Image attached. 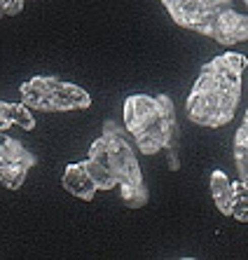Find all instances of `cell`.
Here are the masks:
<instances>
[{
	"instance_id": "cell-1",
	"label": "cell",
	"mask_w": 248,
	"mask_h": 260,
	"mask_svg": "<svg viewBox=\"0 0 248 260\" xmlns=\"http://www.w3.org/2000/svg\"><path fill=\"white\" fill-rule=\"evenodd\" d=\"M246 68L248 59L239 52H225L204 63L185 101L190 122L208 129L230 124L241 101V75Z\"/></svg>"
},
{
	"instance_id": "cell-2",
	"label": "cell",
	"mask_w": 248,
	"mask_h": 260,
	"mask_svg": "<svg viewBox=\"0 0 248 260\" xmlns=\"http://www.w3.org/2000/svg\"><path fill=\"white\" fill-rule=\"evenodd\" d=\"M82 164L98 190L120 188L122 202L129 209H138L148 202V188L143 183L138 157L117 122L108 120L103 124V136L91 143L89 157Z\"/></svg>"
},
{
	"instance_id": "cell-3",
	"label": "cell",
	"mask_w": 248,
	"mask_h": 260,
	"mask_svg": "<svg viewBox=\"0 0 248 260\" xmlns=\"http://www.w3.org/2000/svg\"><path fill=\"white\" fill-rule=\"evenodd\" d=\"M173 24L232 47L248 40V14L234 10L232 0H162Z\"/></svg>"
},
{
	"instance_id": "cell-4",
	"label": "cell",
	"mask_w": 248,
	"mask_h": 260,
	"mask_svg": "<svg viewBox=\"0 0 248 260\" xmlns=\"http://www.w3.org/2000/svg\"><path fill=\"white\" fill-rule=\"evenodd\" d=\"M124 127L143 155L171 148L178 132L175 106L166 94H129L124 99Z\"/></svg>"
},
{
	"instance_id": "cell-5",
	"label": "cell",
	"mask_w": 248,
	"mask_h": 260,
	"mask_svg": "<svg viewBox=\"0 0 248 260\" xmlns=\"http://www.w3.org/2000/svg\"><path fill=\"white\" fill-rule=\"evenodd\" d=\"M19 94L24 106L40 113H70L87 110L91 106L87 89L54 75H33L19 87Z\"/></svg>"
},
{
	"instance_id": "cell-6",
	"label": "cell",
	"mask_w": 248,
	"mask_h": 260,
	"mask_svg": "<svg viewBox=\"0 0 248 260\" xmlns=\"http://www.w3.org/2000/svg\"><path fill=\"white\" fill-rule=\"evenodd\" d=\"M61 185L68 190V192L78 197V200H85V202H91L94 194H96V183L94 178L89 176V171L85 169V164L78 162V164H68L63 176H61Z\"/></svg>"
},
{
	"instance_id": "cell-7",
	"label": "cell",
	"mask_w": 248,
	"mask_h": 260,
	"mask_svg": "<svg viewBox=\"0 0 248 260\" xmlns=\"http://www.w3.org/2000/svg\"><path fill=\"white\" fill-rule=\"evenodd\" d=\"M21 127L24 132H33L36 129V117L30 113L28 106L24 103H7L0 101V129H12Z\"/></svg>"
},
{
	"instance_id": "cell-8",
	"label": "cell",
	"mask_w": 248,
	"mask_h": 260,
	"mask_svg": "<svg viewBox=\"0 0 248 260\" xmlns=\"http://www.w3.org/2000/svg\"><path fill=\"white\" fill-rule=\"evenodd\" d=\"M211 197L218 206V211L223 216H232V197H234V183L230 181V176L225 171L216 169L211 174Z\"/></svg>"
},
{
	"instance_id": "cell-9",
	"label": "cell",
	"mask_w": 248,
	"mask_h": 260,
	"mask_svg": "<svg viewBox=\"0 0 248 260\" xmlns=\"http://www.w3.org/2000/svg\"><path fill=\"white\" fill-rule=\"evenodd\" d=\"M234 164L239 171V181L248 188V110L234 134Z\"/></svg>"
},
{
	"instance_id": "cell-10",
	"label": "cell",
	"mask_w": 248,
	"mask_h": 260,
	"mask_svg": "<svg viewBox=\"0 0 248 260\" xmlns=\"http://www.w3.org/2000/svg\"><path fill=\"white\" fill-rule=\"evenodd\" d=\"M26 176H28V167H24L21 162H17L12 157H7V155H0V183L7 190H19L24 185Z\"/></svg>"
},
{
	"instance_id": "cell-11",
	"label": "cell",
	"mask_w": 248,
	"mask_h": 260,
	"mask_svg": "<svg viewBox=\"0 0 248 260\" xmlns=\"http://www.w3.org/2000/svg\"><path fill=\"white\" fill-rule=\"evenodd\" d=\"M0 155H7V157L17 159V162H21L24 167H28V169H33L38 162L36 155L30 150H26L24 143H19L17 139H12L5 129H0Z\"/></svg>"
},
{
	"instance_id": "cell-12",
	"label": "cell",
	"mask_w": 248,
	"mask_h": 260,
	"mask_svg": "<svg viewBox=\"0 0 248 260\" xmlns=\"http://www.w3.org/2000/svg\"><path fill=\"white\" fill-rule=\"evenodd\" d=\"M232 218L239 223H248V188L241 181L234 183V197H232Z\"/></svg>"
},
{
	"instance_id": "cell-13",
	"label": "cell",
	"mask_w": 248,
	"mask_h": 260,
	"mask_svg": "<svg viewBox=\"0 0 248 260\" xmlns=\"http://www.w3.org/2000/svg\"><path fill=\"white\" fill-rule=\"evenodd\" d=\"M26 0H0V19L5 17H14L24 10Z\"/></svg>"
},
{
	"instance_id": "cell-14",
	"label": "cell",
	"mask_w": 248,
	"mask_h": 260,
	"mask_svg": "<svg viewBox=\"0 0 248 260\" xmlns=\"http://www.w3.org/2000/svg\"><path fill=\"white\" fill-rule=\"evenodd\" d=\"M243 5H246V7H248V0H243Z\"/></svg>"
}]
</instances>
